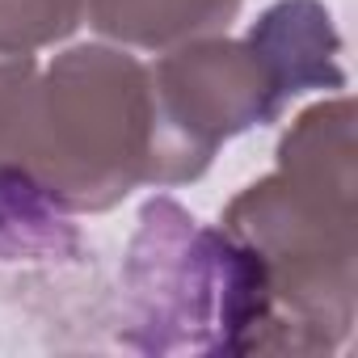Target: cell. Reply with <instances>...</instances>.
<instances>
[{
	"label": "cell",
	"mask_w": 358,
	"mask_h": 358,
	"mask_svg": "<svg viewBox=\"0 0 358 358\" xmlns=\"http://www.w3.org/2000/svg\"><path fill=\"white\" fill-rule=\"evenodd\" d=\"M354 101L337 93L291 122L274 173L224 207L220 228L245 241L270 278V354H333L354 329Z\"/></svg>",
	"instance_id": "cell-1"
},
{
	"label": "cell",
	"mask_w": 358,
	"mask_h": 358,
	"mask_svg": "<svg viewBox=\"0 0 358 358\" xmlns=\"http://www.w3.org/2000/svg\"><path fill=\"white\" fill-rule=\"evenodd\" d=\"M13 156L68 215H97L156 186L160 118L148 64L101 43L55 55L22 97Z\"/></svg>",
	"instance_id": "cell-2"
},
{
	"label": "cell",
	"mask_w": 358,
	"mask_h": 358,
	"mask_svg": "<svg viewBox=\"0 0 358 358\" xmlns=\"http://www.w3.org/2000/svg\"><path fill=\"white\" fill-rule=\"evenodd\" d=\"M274 299L262 257L182 203H143L122 257L118 341L139 354H270Z\"/></svg>",
	"instance_id": "cell-3"
},
{
	"label": "cell",
	"mask_w": 358,
	"mask_h": 358,
	"mask_svg": "<svg viewBox=\"0 0 358 358\" xmlns=\"http://www.w3.org/2000/svg\"><path fill=\"white\" fill-rule=\"evenodd\" d=\"M148 72L160 118L156 186L199 182L228 139L287 110L249 38H194L164 51Z\"/></svg>",
	"instance_id": "cell-4"
},
{
	"label": "cell",
	"mask_w": 358,
	"mask_h": 358,
	"mask_svg": "<svg viewBox=\"0 0 358 358\" xmlns=\"http://www.w3.org/2000/svg\"><path fill=\"white\" fill-rule=\"evenodd\" d=\"M249 47L262 55L278 97L291 106L308 89H345L341 34L320 0H278L249 26Z\"/></svg>",
	"instance_id": "cell-5"
},
{
	"label": "cell",
	"mask_w": 358,
	"mask_h": 358,
	"mask_svg": "<svg viewBox=\"0 0 358 358\" xmlns=\"http://www.w3.org/2000/svg\"><path fill=\"white\" fill-rule=\"evenodd\" d=\"M245 0H89L85 17L97 34L139 47V51H173L194 38L224 34Z\"/></svg>",
	"instance_id": "cell-6"
},
{
	"label": "cell",
	"mask_w": 358,
	"mask_h": 358,
	"mask_svg": "<svg viewBox=\"0 0 358 358\" xmlns=\"http://www.w3.org/2000/svg\"><path fill=\"white\" fill-rule=\"evenodd\" d=\"M89 0H0V55H34L85 22Z\"/></svg>",
	"instance_id": "cell-7"
},
{
	"label": "cell",
	"mask_w": 358,
	"mask_h": 358,
	"mask_svg": "<svg viewBox=\"0 0 358 358\" xmlns=\"http://www.w3.org/2000/svg\"><path fill=\"white\" fill-rule=\"evenodd\" d=\"M34 72L38 68L30 55H0V160L17 152V114H22V97Z\"/></svg>",
	"instance_id": "cell-8"
}]
</instances>
